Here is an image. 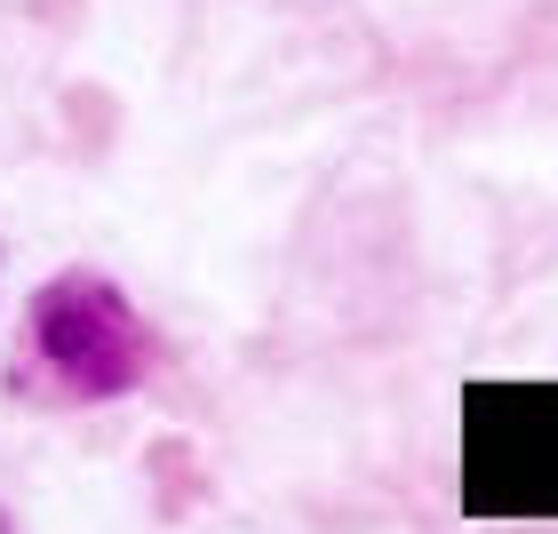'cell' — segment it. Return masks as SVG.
<instances>
[{
  "label": "cell",
  "mask_w": 558,
  "mask_h": 534,
  "mask_svg": "<svg viewBox=\"0 0 558 534\" xmlns=\"http://www.w3.org/2000/svg\"><path fill=\"white\" fill-rule=\"evenodd\" d=\"M151 336L129 312V295L96 271H64L48 279L24 312L16 336V391L40 406H96L144 384Z\"/></svg>",
  "instance_id": "6da1fadb"
}]
</instances>
